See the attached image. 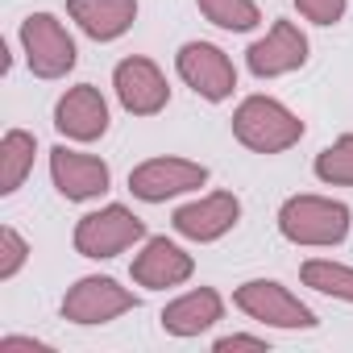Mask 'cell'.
I'll return each mask as SVG.
<instances>
[{
    "mask_svg": "<svg viewBox=\"0 0 353 353\" xmlns=\"http://www.w3.org/2000/svg\"><path fill=\"white\" fill-rule=\"evenodd\" d=\"M274 221H279L283 241L307 245V250H332V245H341V241L349 237L353 212H349V204H341V200L303 192V196L283 200V208H279Z\"/></svg>",
    "mask_w": 353,
    "mask_h": 353,
    "instance_id": "obj_1",
    "label": "cell"
},
{
    "mask_svg": "<svg viewBox=\"0 0 353 353\" xmlns=\"http://www.w3.org/2000/svg\"><path fill=\"white\" fill-rule=\"evenodd\" d=\"M233 137L254 154H283L299 145L303 121L274 96H245L233 108Z\"/></svg>",
    "mask_w": 353,
    "mask_h": 353,
    "instance_id": "obj_2",
    "label": "cell"
},
{
    "mask_svg": "<svg viewBox=\"0 0 353 353\" xmlns=\"http://www.w3.org/2000/svg\"><path fill=\"white\" fill-rule=\"evenodd\" d=\"M71 241H75L79 258L108 262V258H117V254H125V250L145 241V221L137 212H129L125 204H104V208L79 216Z\"/></svg>",
    "mask_w": 353,
    "mask_h": 353,
    "instance_id": "obj_3",
    "label": "cell"
},
{
    "mask_svg": "<svg viewBox=\"0 0 353 353\" xmlns=\"http://www.w3.org/2000/svg\"><path fill=\"white\" fill-rule=\"evenodd\" d=\"M233 303H237V312H245L254 324H266V328L295 332V328H316L320 324L316 312L291 287H283L274 279H250V283H241L233 291Z\"/></svg>",
    "mask_w": 353,
    "mask_h": 353,
    "instance_id": "obj_4",
    "label": "cell"
},
{
    "mask_svg": "<svg viewBox=\"0 0 353 353\" xmlns=\"http://www.w3.org/2000/svg\"><path fill=\"white\" fill-rule=\"evenodd\" d=\"M21 50H26V63L38 79H63L67 71H75L79 63V50H75V38L67 34V26L54 17V13H30L21 21Z\"/></svg>",
    "mask_w": 353,
    "mask_h": 353,
    "instance_id": "obj_5",
    "label": "cell"
},
{
    "mask_svg": "<svg viewBox=\"0 0 353 353\" xmlns=\"http://www.w3.org/2000/svg\"><path fill=\"white\" fill-rule=\"evenodd\" d=\"M204 183H208V166L204 162H192V158H174V154L145 158V162H137L129 170V192L141 204H166L174 196L200 192Z\"/></svg>",
    "mask_w": 353,
    "mask_h": 353,
    "instance_id": "obj_6",
    "label": "cell"
},
{
    "mask_svg": "<svg viewBox=\"0 0 353 353\" xmlns=\"http://www.w3.org/2000/svg\"><path fill=\"white\" fill-rule=\"evenodd\" d=\"M137 303H141V299H137L129 287H121L117 279H108V274H83L75 287H67L59 312H63V320H71V324L96 328V324H108V320L133 312Z\"/></svg>",
    "mask_w": 353,
    "mask_h": 353,
    "instance_id": "obj_7",
    "label": "cell"
},
{
    "mask_svg": "<svg viewBox=\"0 0 353 353\" xmlns=\"http://www.w3.org/2000/svg\"><path fill=\"white\" fill-rule=\"evenodd\" d=\"M174 71H179V79L208 104H221L237 92V67L212 42H183L179 54H174Z\"/></svg>",
    "mask_w": 353,
    "mask_h": 353,
    "instance_id": "obj_8",
    "label": "cell"
},
{
    "mask_svg": "<svg viewBox=\"0 0 353 353\" xmlns=\"http://www.w3.org/2000/svg\"><path fill=\"white\" fill-rule=\"evenodd\" d=\"M112 92L129 117H158L170 104V83L162 67L145 54H129L112 67Z\"/></svg>",
    "mask_w": 353,
    "mask_h": 353,
    "instance_id": "obj_9",
    "label": "cell"
},
{
    "mask_svg": "<svg viewBox=\"0 0 353 353\" xmlns=\"http://www.w3.org/2000/svg\"><path fill=\"white\" fill-rule=\"evenodd\" d=\"M50 179H54L63 200L88 204V200H100L112 188V170L96 154H79L71 145H54L50 150Z\"/></svg>",
    "mask_w": 353,
    "mask_h": 353,
    "instance_id": "obj_10",
    "label": "cell"
},
{
    "mask_svg": "<svg viewBox=\"0 0 353 353\" xmlns=\"http://www.w3.org/2000/svg\"><path fill=\"white\" fill-rule=\"evenodd\" d=\"M303 63H307V34H303L295 21H287V17H279V21L266 30V38H258V42L245 50V67H250V75H258V79L291 75V71H299Z\"/></svg>",
    "mask_w": 353,
    "mask_h": 353,
    "instance_id": "obj_11",
    "label": "cell"
},
{
    "mask_svg": "<svg viewBox=\"0 0 353 353\" xmlns=\"http://www.w3.org/2000/svg\"><path fill=\"white\" fill-rule=\"evenodd\" d=\"M237 221H241V200L233 192H208L183 208H174V216H170L174 233L188 241H200V245L221 241L225 233L237 229Z\"/></svg>",
    "mask_w": 353,
    "mask_h": 353,
    "instance_id": "obj_12",
    "label": "cell"
},
{
    "mask_svg": "<svg viewBox=\"0 0 353 353\" xmlns=\"http://www.w3.org/2000/svg\"><path fill=\"white\" fill-rule=\"evenodd\" d=\"M133 283L145 287V291H166V287H183L192 274H196V258L174 245L170 237H145L141 250L133 254V266H129Z\"/></svg>",
    "mask_w": 353,
    "mask_h": 353,
    "instance_id": "obj_13",
    "label": "cell"
},
{
    "mask_svg": "<svg viewBox=\"0 0 353 353\" xmlns=\"http://www.w3.org/2000/svg\"><path fill=\"white\" fill-rule=\"evenodd\" d=\"M54 129L67 137V141H100L108 133V100L96 83H75L59 96L54 104Z\"/></svg>",
    "mask_w": 353,
    "mask_h": 353,
    "instance_id": "obj_14",
    "label": "cell"
},
{
    "mask_svg": "<svg viewBox=\"0 0 353 353\" xmlns=\"http://www.w3.org/2000/svg\"><path fill=\"white\" fill-rule=\"evenodd\" d=\"M216 320H225V299H221L216 287H196V291L170 299V303L162 307V332L183 336V341L208 332Z\"/></svg>",
    "mask_w": 353,
    "mask_h": 353,
    "instance_id": "obj_15",
    "label": "cell"
},
{
    "mask_svg": "<svg viewBox=\"0 0 353 353\" xmlns=\"http://www.w3.org/2000/svg\"><path fill=\"white\" fill-rule=\"evenodd\" d=\"M67 17L92 42H117L137 21V0H67Z\"/></svg>",
    "mask_w": 353,
    "mask_h": 353,
    "instance_id": "obj_16",
    "label": "cell"
},
{
    "mask_svg": "<svg viewBox=\"0 0 353 353\" xmlns=\"http://www.w3.org/2000/svg\"><path fill=\"white\" fill-rule=\"evenodd\" d=\"M38 158V137L30 129H9L0 137V196H13L34 170Z\"/></svg>",
    "mask_w": 353,
    "mask_h": 353,
    "instance_id": "obj_17",
    "label": "cell"
},
{
    "mask_svg": "<svg viewBox=\"0 0 353 353\" xmlns=\"http://www.w3.org/2000/svg\"><path fill=\"white\" fill-rule=\"evenodd\" d=\"M299 279L303 287L328 295V299H341V303H353V266L345 262H332V258H307L299 266Z\"/></svg>",
    "mask_w": 353,
    "mask_h": 353,
    "instance_id": "obj_18",
    "label": "cell"
},
{
    "mask_svg": "<svg viewBox=\"0 0 353 353\" xmlns=\"http://www.w3.org/2000/svg\"><path fill=\"white\" fill-rule=\"evenodd\" d=\"M196 9L216 30H229V34H250L262 26V9L254 0H196Z\"/></svg>",
    "mask_w": 353,
    "mask_h": 353,
    "instance_id": "obj_19",
    "label": "cell"
},
{
    "mask_svg": "<svg viewBox=\"0 0 353 353\" xmlns=\"http://www.w3.org/2000/svg\"><path fill=\"white\" fill-rule=\"evenodd\" d=\"M312 170H316V179L328 183V188H353V133H341L336 141H328L316 154Z\"/></svg>",
    "mask_w": 353,
    "mask_h": 353,
    "instance_id": "obj_20",
    "label": "cell"
},
{
    "mask_svg": "<svg viewBox=\"0 0 353 353\" xmlns=\"http://www.w3.org/2000/svg\"><path fill=\"white\" fill-rule=\"evenodd\" d=\"M26 262H30V241L13 225H5V229H0V283L17 279Z\"/></svg>",
    "mask_w": 353,
    "mask_h": 353,
    "instance_id": "obj_21",
    "label": "cell"
},
{
    "mask_svg": "<svg viewBox=\"0 0 353 353\" xmlns=\"http://www.w3.org/2000/svg\"><path fill=\"white\" fill-rule=\"evenodd\" d=\"M295 9L312 26H336L345 17V9H349V0H295Z\"/></svg>",
    "mask_w": 353,
    "mask_h": 353,
    "instance_id": "obj_22",
    "label": "cell"
},
{
    "mask_svg": "<svg viewBox=\"0 0 353 353\" xmlns=\"http://www.w3.org/2000/svg\"><path fill=\"white\" fill-rule=\"evenodd\" d=\"M216 353H233V349H270L266 345V336H250V332H229V336H216V345H212Z\"/></svg>",
    "mask_w": 353,
    "mask_h": 353,
    "instance_id": "obj_23",
    "label": "cell"
}]
</instances>
